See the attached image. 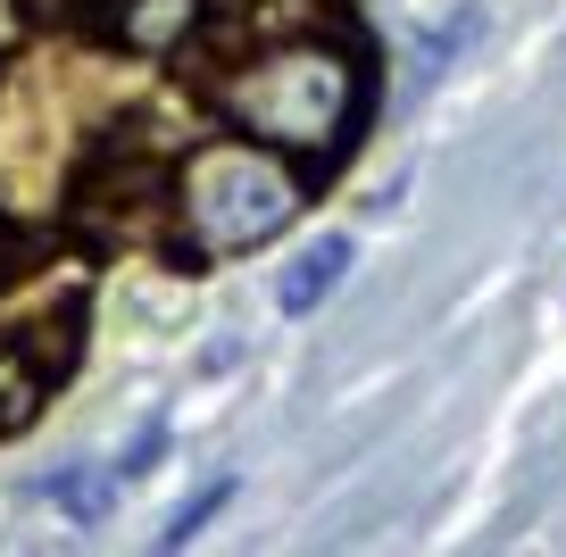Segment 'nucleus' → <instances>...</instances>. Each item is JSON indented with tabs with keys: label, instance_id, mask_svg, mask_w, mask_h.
<instances>
[{
	"label": "nucleus",
	"instance_id": "f257e3e1",
	"mask_svg": "<svg viewBox=\"0 0 566 557\" xmlns=\"http://www.w3.org/2000/svg\"><path fill=\"white\" fill-rule=\"evenodd\" d=\"M226 108L259 141H358L350 134V92L325 51H283L250 84H226Z\"/></svg>",
	"mask_w": 566,
	"mask_h": 557
},
{
	"label": "nucleus",
	"instance_id": "f03ea898",
	"mask_svg": "<svg viewBox=\"0 0 566 557\" xmlns=\"http://www.w3.org/2000/svg\"><path fill=\"white\" fill-rule=\"evenodd\" d=\"M184 209H192V225H200L209 250H250V242H266L283 217L301 209V192H292V175H283L266 150L233 141V150H200L192 158Z\"/></svg>",
	"mask_w": 566,
	"mask_h": 557
},
{
	"label": "nucleus",
	"instance_id": "7ed1b4c3",
	"mask_svg": "<svg viewBox=\"0 0 566 557\" xmlns=\"http://www.w3.org/2000/svg\"><path fill=\"white\" fill-rule=\"evenodd\" d=\"M192 25H200V0H108L101 34L117 51H176Z\"/></svg>",
	"mask_w": 566,
	"mask_h": 557
},
{
	"label": "nucleus",
	"instance_id": "20e7f679",
	"mask_svg": "<svg viewBox=\"0 0 566 557\" xmlns=\"http://www.w3.org/2000/svg\"><path fill=\"white\" fill-rule=\"evenodd\" d=\"M350 233H317V242L301 250V259L283 266V283H275V308L283 316H308V308H325V292H334L342 275H350Z\"/></svg>",
	"mask_w": 566,
	"mask_h": 557
},
{
	"label": "nucleus",
	"instance_id": "39448f33",
	"mask_svg": "<svg viewBox=\"0 0 566 557\" xmlns=\"http://www.w3.org/2000/svg\"><path fill=\"white\" fill-rule=\"evenodd\" d=\"M42 391H51V375H42L25 349H0V441H18L25 424L42 417Z\"/></svg>",
	"mask_w": 566,
	"mask_h": 557
},
{
	"label": "nucleus",
	"instance_id": "423d86ee",
	"mask_svg": "<svg viewBox=\"0 0 566 557\" xmlns=\"http://www.w3.org/2000/svg\"><path fill=\"white\" fill-rule=\"evenodd\" d=\"M75 325H84V299H67V308L34 316V325L18 333V349H25L34 366H42V375H51V383H59V375L75 366V349H84V341H75Z\"/></svg>",
	"mask_w": 566,
	"mask_h": 557
},
{
	"label": "nucleus",
	"instance_id": "0eeeda50",
	"mask_svg": "<svg viewBox=\"0 0 566 557\" xmlns=\"http://www.w3.org/2000/svg\"><path fill=\"white\" fill-rule=\"evenodd\" d=\"M42 491H51V500L67 507L75 524H101V516H108V500H117V466H108V474H51Z\"/></svg>",
	"mask_w": 566,
	"mask_h": 557
},
{
	"label": "nucleus",
	"instance_id": "6e6552de",
	"mask_svg": "<svg viewBox=\"0 0 566 557\" xmlns=\"http://www.w3.org/2000/svg\"><path fill=\"white\" fill-rule=\"evenodd\" d=\"M226 500H233V474H217L209 491H192V500L176 507V524H167V549H184V540H192V533H200V524H209V516H217Z\"/></svg>",
	"mask_w": 566,
	"mask_h": 557
},
{
	"label": "nucleus",
	"instance_id": "1a4fd4ad",
	"mask_svg": "<svg viewBox=\"0 0 566 557\" xmlns=\"http://www.w3.org/2000/svg\"><path fill=\"white\" fill-rule=\"evenodd\" d=\"M159 450H167V424H150V433H134V441H125V458H117V483H134V474H150V466H159Z\"/></svg>",
	"mask_w": 566,
	"mask_h": 557
},
{
	"label": "nucleus",
	"instance_id": "9d476101",
	"mask_svg": "<svg viewBox=\"0 0 566 557\" xmlns=\"http://www.w3.org/2000/svg\"><path fill=\"white\" fill-rule=\"evenodd\" d=\"M25 9H34V18H59V9H67V0H25Z\"/></svg>",
	"mask_w": 566,
	"mask_h": 557
}]
</instances>
